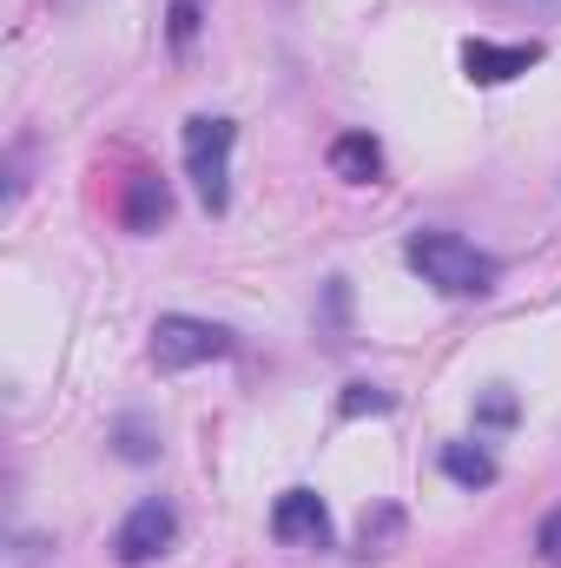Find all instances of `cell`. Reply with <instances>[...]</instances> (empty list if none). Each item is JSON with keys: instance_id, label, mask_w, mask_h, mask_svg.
Returning a JSON list of instances; mask_svg holds the SVG:
<instances>
[{"instance_id": "obj_1", "label": "cell", "mask_w": 561, "mask_h": 568, "mask_svg": "<svg viewBox=\"0 0 561 568\" xmlns=\"http://www.w3.org/2000/svg\"><path fill=\"white\" fill-rule=\"evenodd\" d=\"M404 258H410V272H417L422 284H436L442 297H489V291H496V258L476 252V245L456 239V232H417V239L404 245Z\"/></svg>"}, {"instance_id": "obj_2", "label": "cell", "mask_w": 561, "mask_h": 568, "mask_svg": "<svg viewBox=\"0 0 561 568\" xmlns=\"http://www.w3.org/2000/svg\"><path fill=\"white\" fill-rule=\"evenodd\" d=\"M232 145H238V126L232 120H185V172L205 199V212H225L232 205Z\"/></svg>"}, {"instance_id": "obj_3", "label": "cell", "mask_w": 561, "mask_h": 568, "mask_svg": "<svg viewBox=\"0 0 561 568\" xmlns=\"http://www.w3.org/2000/svg\"><path fill=\"white\" fill-rule=\"evenodd\" d=\"M232 351V331L212 324V317H185V311H165L152 324V364L159 371H192V364H212Z\"/></svg>"}, {"instance_id": "obj_4", "label": "cell", "mask_w": 561, "mask_h": 568, "mask_svg": "<svg viewBox=\"0 0 561 568\" xmlns=\"http://www.w3.org/2000/svg\"><path fill=\"white\" fill-rule=\"evenodd\" d=\"M172 536H178V516H172V503H140L126 523H120V536H113V556L126 568H145V562H159L165 549H172Z\"/></svg>"}, {"instance_id": "obj_5", "label": "cell", "mask_w": 561, "mask_h": 568, "mask_svg": "<svg viewBox=\"0 0 561 568\" xmlns=\"http://www.w3.org/2000/svg\"><path fill=\"white\" fill-rule=\"evenodd\" d=\"M272 536L284 549H324L330 542V509L310 496V489H284L272 503Z\"/></svg>"}, {"instance_id": "obj_6", "label": "cell", "mask_w": 561, "mask_h": 568, "mask_svg": "<svg viewBox=\"0 0 561 568\" xmlns=\"http://www.w3.org/2000/svg\"><path fill=\"white\" fill-rule=\"evenodd\" d=\"M120 225H126L133 239H152V232H165V225H172V185H165L159 172H133V179H126Z\"/></svg>"}, {"instance_id": "obj_7", "label": "cell", "mask_w": 561, "mask_h": 568, "mask_svg": "<svg viewBox=\"0 0 561 568\" xmlns=\"http://www.w3.org/2000/svg\"><path fill=\"white\" fill-rule=\"evenodd\" d=\"M542 60V47L529 40V47H496V40H462V73L476 80V87H502V80H516V73H529Z\"/></svg>"}, {"instance_id": "obj_8", "label": "cell", "mask_w": 561, "mask_h": 568, "mask_svg": "<svg viewBox=\"0 0 561 568\" xmlns=\"http://www.w3.org/2000/svg\"><path fill=\"white\" fill-rule=\"evenodd\" d=\"M330 172H337L344 185H377V172H384V145L370 140V133H344V140L330 145Z\"/></svg>"}, {"instance_id": "obj_9", "label": "cell", "mask_w": 561, "mask_h": 568, "mask_svg": "<svg viewBox=\"0 0 561 568\" xmlns=\"http://www.w3.org/2000/svg\"><path fill=\"white\" fill-rule=\"evenodd\" d=\"M442 476L462 483V489H489V483H496V456L476 449V443H449V449H442Z\"/></svg>"}, {"instance_id": "obj_10", "label": "cell", "mask_w": 561, "mask_h": 568, "mask_svg": "<svg viewBox=\"0 0 561 568\" xmlns=\"http://www.w3.org/2000/svg\"><path fill=\"white\" fill-rule=\"evenodd\" d=\"M113 449H120L126 463H152V456H159V424L140 417V410H126V417L113 424Z\"/></svg>"}, {"instance_id": "obj_11", "label": "cell", "mask_w": 561, "mask_h": 568, "mask_svg": "<svg viewBox=\"0 0 561 568\" xmlns=\"http://www.w3.org/2000/svg\"><path fill=\"white\" fill-rule=\"evenodd\" d=\"M397 529H404V516H397V509H377V516H364V529H357L364 556H384V549L397 542Z\"/></svg>"}, {"instance_id": "obj_12", "label": "cell", "mask_w": 561, "mask_h": 568, "mask_svg": "<svg viewBox=\"0 0 561 568\" xmlns=\"http://www.w3.org/2000/svg\"><path fill=\"white\" fill-rule=\"evenodd\" d=\"M337 410H344V417H384V410H390V390H377V384H350V390L337 397Z\"/></svg>"}, {"instance_id": "obj_13", "label": "cell", "mask_w": 561, "mask_h": 568, "mask_svg": "<svg viewBox=\"0 0 561 568\" xmlns=\"http://www.w3.org/2000/svg\"><path fill=\"white\" fill-rule=\"evenodd\" d=\"M476 424H482V429H509V424H516V397H509L502 384H496V390H482V404H476Z\"/></svg>"}, {"instance_id": "obj_14", "label": "cell", "mask_w": 561, "mask_h": 568, "mask_svg": "<svg viewBox=\"0 0 561 568\" xmlns=\"http://www.w3.org/2000/svg\"><path fill=\"white\" fill-rule=\"evenodd\" d=\"M165 33H172V47L185 53V47L198 40V0H172V13H165Z\"/></svg>"}, {"instance_id": "obj_15", "label": "cell", "mask_w": 561, "mask_h": 568, "mask_svg": "<svg viewBox=\"0 0 561 568\" xmlns=\"http://www.w3.org/2000/svg\"><path fill=\"white\" fill-rule=\"evenodd\" d=\"M502 13H529V20H561V0H489Z\"/></svg>"}, {"instance_id": "obj_16", "label": "cell", "mask_w": 561, "mask_h": 568, "mask_svg": "<svg viewBox=\"0 0 561 568\" xmlns=\"http://www.w3.org/2000/svg\"><path fill=\"white\" fill-rule=\"evenodd\" d=\"M536 542H542V556L561 568V509H549V523H542V536H536Z\"/></svg>"}, {"instance_id": "obj_17", "label": "cell", "mask_w": 561, "mask_h": 568, "mask_svg": "<svg viewBox=\"0 0 561 568\" xmlns=\"http://www.w3.org/2000/svg\"><path fill=\"white\" fill-rule=\"evenodd\" d=\"M53 7H60V13H80V7H93V0H53Z\"/></svg>"}]
</instances>
